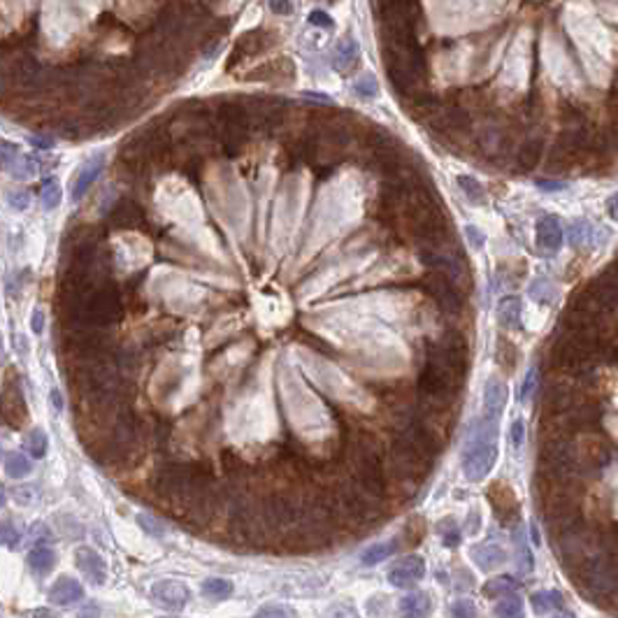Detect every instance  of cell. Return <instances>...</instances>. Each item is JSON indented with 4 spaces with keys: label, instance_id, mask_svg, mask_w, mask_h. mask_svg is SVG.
<instances>
[{
    "label": "cell",
    "instance_id": "cell-1",
    "mask_svg": "<svg viewBox=\"0 0 618 618\" xmlns=\"http://www.w3.org/2000/svg\"><path fill=\"white\" fill-rule=\"evenodd\" d=\"M495 433H498L495 421L476 419L472 423V430H469L463 449V469L469 481L484 479L486 472L491 469L493 461H495L498 456Z\"/></svg>",
    "mask_w": 618,
    "mask_h": 618
},
{
    "label": "cell",
    "instance_id": "cell-2",
    "mask_svg": "<svg viewBox=\"0 0 618 618\" xmlns=\"http://www.w3.org/2000/svg\"><path fill=\"white\" fill-rule=\"evenodd\" d=\"M435 467V458L409 437L407 433H400L391 444V469L400 481L407 484H421Z\"/></svg>",
    "mask_w": 618,
    "mask_h": 618
},
{
    "label": "cell",
    "instance_id": "cell-3",
    "mask_svg": "<svg viewBox=\"0 0 618 618\" xmlns=\"http://www.w3.org/2000/svg\"><path fill=\"white\" fill-rule=\"evenodd\" d=\"M0 421L8 428H21L28 421L26 400L21 396L19 388V374L8 372V379L3 384V396H0Z\"/></svg>",
    "mask_w": 618,
    "mask_h": 618
},
{
    "label": "cell",
    "instance_id": "cell-4",
    "mask_svg": "<svg viewBox=\"0 0 618 618\" xmlns=\"http://www.w3.org/2000/svg\"><path fill=\"white\" fill-rule=\"evenodd\" d=\"M423 286H426V291L430 293L433 300L439 305V309L444 311V314H449V316L463 314V309H465V296L461 293L458 284H453V281L446 274L433 272L426 281H423Z\"/></svg>",
    "mask_w": 618,
    "mask_h": 618
},
{
    "label": "cell",
    "instance_id": "cell-5",
    "mask_svg": "<svg viewBox=\"0 0 618 618\" xmlns=\"http://www.w3.org/2000/svg\"><path fill=\"white\" fill-rule=\"evenodd\" d=\"M486 498H488V502H491L493 514H495V519L500 523H504V526H509V528H514V523H519V516H521L519 500H516L509 484H504V481H493L486 491Z\"/></svg>",
    "mask_w": 618,
    "mask_h": 618
},
{
    "label": "cell",
    "instance_id": "cell-6",
    "mask_svg": "<svg viewBox=\"0 0 618 618\" xmlns=\"http://www.w3.org/2000/svg\"><path fill=\"white\" fill-rule=\"evenodd\" d=\"M276 42H279V35L270 33V31H249V33H244L242 38L235 42L233 54H231V58H228V70H233L240 61H244V58L256 56V54H261V51L270 49V47H274Z\"/></svg>",
    "mask_w": 618,
    "mask_h": 618
},
{
    "label": "cell",
    "instance_id": "cell-7",
    "mask_svg": "<svg viewBox=\"0 0 618 618\" xmlns=\"http://www.w3.org/2000/svg\"><path fill=\"white\" fill-rule=\"evenodd\" d=\"M151 600L166 611H181L191 600V591L177 579H163L151 586Z\"/></svg>",
    "mask_w": 618,
    "mask_h": 618
},
{
    "label": "cell",
    "instance_id": "cell-8",
    "mask_svg": "<svg viewBox=\"0 0 618 618\" xmlns=\"http://www.w3.org/2000/svg\"><path fill=\"white\" fill-rule=\"evenodd\" d=\"M426 576V561L421 556H407L398 561L388 572V581L396 588H411Z\"/></svg>",
    "mask_w": 618,
    "mask_h": 618
},
{
    "label": "cell",
    "instance_id": "cell-9",
    "mask_svg": "<svg viewBox=\"0 0 618 618\" xmlns=\"http://www.w3.org/2000/svg\"><path fill=\"white\" fill-rule=\"evenodd\" d=\"M296 77V66H293L291 58H274V61H268L263 66H258L256 70H251V75H246V81H276V84H286Z\"/></svg>",
    "mask_w": 618,
    "mask_h": 618
},
{
    "label": "cell",
    "instance_id": "cell-10",
    "mask_svg": "<svg viewBox=\"0 0 618 618\" xmlns=\"http://www.w3.org/2000/svg\"><path fill=\"white\" fill-rule=\"evenodd\" d=\"M75 561H77L79 572L84 574L93 586H103L105 581H107V565H105L100 553L88 549V546H81V549L75 551Z\"/></svg>",
    "mask_w": 618,
    "mask_h": 618
},
{
    "label": "cell",
    "instance_id": "cell-11",
    "mask_svg": "<svg viewBox=\"0 0 618 618\" xmlns=\"http://www.w3.org/2000/svg\"><path fill=\"white\" fill-rule=\"evenodd\" d=\"M504 404H507V386L500 376H491L484 388V416L481 419L498 423L504 411Z\"/></svg>",
    "mask_w": 618,
    "mask_h": 618
},
{
    "label": "cell",
    "instance_id": "cell-12",
    "mask_svg": "<svg viewBox=\"0 0 618 618\" xmlns=\"http://www.w3.org/2000/svg\"><path fill=\"white\" fill-rule=\"evenodd\" d=\"M144 221L142 209L138 207V203L133 200H119L110 211H107V223L112 228H138Z\"/></svg>",
    "mask_w": 618,
    "mask_h": 618
},
{
    "label": "cell",
    "instance_id": "cell-13",
    "mask_svg": "<svg viewBox=\"0 0 618 618\" xmlns=\"http://www.w3.org/2000/svg\"><path fill=\"white\" fill-rule=\"evenodd\" d=\"M537 244H539L541 251H549V254L561 249L563 228H561V221H558L556 216L546 214L537 221Z\"/></svg>",
    "mask_w": 618,
    "mask_h": 618
},
{
    "label": "cell",
    "instance_id": "cell-14",
    "mask_svg": "<svg viewBox=\"0 0 618 618\" xmlns=\"http://www.w3.org/2000/svg\"><path fill=\"white\" fill-rule=\"evenodd\" d=\"M84 597V588H81L79 581H75L73 576H61L58 581H54V586L49 588V600L54 604H73L77 600Z\"/></svg>",
    "mask_w": 618,
    "mask_h": 618
},
{
    "label": "cell",
    "instance_id": "cell-15",
    "mask_svg": "<svg viewBox=\"0 0 618 618\" xmlns=\"http://www.w3.org/2000/svg\"><path fill=\"white\" fill-rule=\"evenodd\" d=\"M472 558L481 569H495L507 561V551L498 541H484L472 549Z\"/></svg>",
    "mask_w": 618,
    "mask_h": 618
},
{
    "label": "cell",
    "instance_id": "cell-16",
    "mask_svg": "<svg viewBox=\"0 0 618 618\" xmlns=\"http://www.w3.org/2000/svg\"><path fill=\"white\" fill-rule=\"evenodd\" d=\"M433 609V600L428 597V593H409L400 600L398 611L402 618H426Z\"/></svg>",
    "mask_w": 618,
    "mask_h": 618
},
{
    "label": "cell",
    "instance_id": "cell-17",
    "mask_svg": "<svg viewBox=\"0 0 618 618\" xmlns=\"http://www.w3.org/2000/svg\"><path fill=\"white\" fill-rule=\"evenodd\" d=\"M404 107H407V114L414 116V119L419 121H430L435 114L441 110L437 98L435 96H428V93H416V96H411L407 103H404Z\"/></svg>",
    "mask_w": 618,
    "mask_h": 618
},
{
    "label": "cell",
    "instance_id": "cell-18",
    "mask_svg": "<svg viewBox=\"0 0 618 618\" xmlns=\"http://www.w3.org/2000/svg\"><path fill=\"white\" fill-rule=\"evenodd\" d=\"M358 44L353 38H342L337 42V47H335V54H333V68L339 70V73H349V70L356 68L358 63Z\"/></svg>",
    "mask_w": 618,
    "mask_h": 618
},
{
    "label": "cell",
    "instance_id": "cell-19",
    "mask_svg": "<svg viewBox=\"0 0 618 618\" xmlns=\"http://www.w3.org/2000/svg\"><path fill=\"white\" fill-rule=\"evenodd\" d=\"M103 163H105V156H96L79 170L77 179L73 181V198L75 200H79L81 196H84V193L88 191V186L96 181V177L100 175V170H103Z\"/></svg>",
    "mask_w": 618,
    "mask_h": 618
},
{
    "label": "cell",
    "instance_id": "cell-20",
    "mask_svg": "<svg viewBox=\"0 0 618 618\" xmlns=\"http://www.w3.org/2000/svg\"><path fill=\"white\" fill-rule=\"evenodd\" d=\"M541 154H544V142H541V140H528V142L519 149V154H516V166L521 170H526V172H530V170H535L539 166Z\"/></svg>",
    "mask_w": 618,
    "mask_h": 618
},
{
    "label": "cell",
    "instance_id": "cell-21",
    "mask_svg": "<svg viewBox=\"0 0 618 618\" xmlns=\"http://www.w3.org/2000/svg\"><path fill=\"white\" fill-rule=\"evenodd\" d=\"M495 363L502 368L504 374H511L516 370V363H519V351L511 339L507 337H500L498 346H495Z\"/></svg>",
    "mask_w": 618,
    "mask_h": 618
},
{
    "label": "cell",
    "instance_id": "cell-22",
    "mask_svg": "<svg viewBox=\"0 0 618 618\" xmlns=\"http://www.w3.org/2000/svg\"><path fill=\"white\" fill-rule=\"evenodd\" d=\"M498 319L504 328H519L521 323V300L509 296L500 302L498 307Z\"/></svg>",
    "mask_w": 618,
    "mask_h": 618
},
{
    "label": "cell",
    "instance_id": "cell-23",
    "mask_svg": "<svg viewBox=\"0 0 618 618\" xmlns=\"http://www.w3.org/2000/svg\"><path fill=\"white\" fill-rule=\"evenodd\" d=\"M565 607V597L563 593L558 591H544V593H535L532 595V609L535 614L544 616L553 609H563Z\"/></svg>",
    "mask_w": 618,
    "mask_h": 618
},
{
    "label": "cell",
    "instance_id": "cell-24",
    "mask_svg": "<svg viewBox=\"0 0 618 618\" xmlns=\"http://www.w3.org/2000/svg\"><path fill=\"white\" fill-rule=\"evenodd\" d=\"M28 565H31V572L38 574V576H44L49 574L51 569H54L56 565V553L51 549H35L31 556H28Z\"/></svg>",
    "mask_w": 618,
    "mask_h": 618
},
{
    "label": "cell",
    "instance_id": "cell-25",
    "mask_svg": "<svg viewBox=\"0 0 618 618\" xmlns=\"http://www.w3.org/2000/svg\"><path fill=\"white\" fill-rule=\"evenodd\" d=\"M396 549H398L396 541H381V544L370 546L368 551H363L361 565H365V567H372V565H376V563H384L386 558H391L393 553H396Z\"/></svg>",
    "mask_w": 618,
    "mask_h": 618
},
{
    "label": "cell",
    "instance_id": "cell-26",
    "mask_svg": "<svg viewBox=\"0 0 618 618\" xmlns=\"http://www.w3.org/2000/svg\"><path fill=\"white\" fill-rule=\"evenodd\" d=\"M5 469H8V474L12 476V479H23V476L31 474L33 465L26 458V453L14 451V453H10L8 461H5Z\"/></svg>",
    "mask_w": 618,
    "mask_h": 618
},
{
    "label": "cell",
    "instance_id": "cell-27",
    "mask_svg": "<svg viewBox=\"0 0 618 618\" xmlns=\"http://www.w3.org/2000/svg\"><path fill=\"white\" fill-rule=\"evenodd\" d=\"M200 591H203L205 597H211V600H226L233 595V584L228 579H207L203 581V586H200Z\"/></svg>",
    "mask_w": 618,
    "mask_h": 618
},
{
    "label": "cell",
    "instance_id": "cell-28",
    "mask_svg": "<svg viewBox=\"0 0 618 618\" xmlns=\"http://www.w3.org/2000/svg\"><path fill=\"white\" fill-rule=\"evenodd\" d=\"M516 591V581L511 576H498V579L488 581L484 586V597L493 600V597H504L509 593Z\"/></svg>",
    "mask_w": 618,
    "mask_h": 618
},
{
    "label": "cell",
    "instance_id": "cell-29",
    "mask_svg": "<svg viewBox=\"0 0 618 618\" xmlns=\"http://www.w3.org/2000/svg\"><path fill=\"white\" fill-rule=\"evenodd\" d=\"M498 618H523V602L519 595L509 593V595L502 597V602L495 607Z\"/></svg>",
    "mask_w": 618,
    "mask_h": 618
},
{
    "label": "cell",
    "instance_id": "cell-30",
    "mask_svg": "<svg viewBox=\"0 0 618 618\" xmlns=\"http://www.w3.org/2000/svg\"><path fill=\"white\" fill-rule=\"evenodd\" d=\"M47 446H49V441H47V435L40 430V428L31 430V435L26 437V449L31 451L33 458H44Z\"/></svg>",
    "mask_w": 618,
    "mask_h": 618
},
{
    "label": "cell",
    "instance_id": "cell-31",
    "mask_svg": "<svg viewBox=\"0 0 618 618\" xmlns=\"http://www.w3.org/2000/svg\"><path fill=\"white\" fill-rule=\"evenodd\" d=\"M593 235H595V228H593L591 223L576 221L574 226L569 228V242L574 246H581V244H586V240H593Z\"/></svg>",
    "mask_w": 618,
    "mask_h": 618
},
{
    "label": "cell",
    "instance_id": "cell-32",
    "mask_svg": "<svg viewBox=\"0 0 618 618\" xmlns=\"http://www.w3.org/2000/svg\"><path fill=\"white\" fill-rule=\"evenodd\" d=\"M439 535H441V539H444V544L449 546H458L461 544V530H458V526H456V521L453 519H444V521H439Z\"/></svg>",
    "mask_w": 618,
    "mask_h": 618
},
{
    "label": "cell",
    "instance_id": "cell-33",
    "mask_svg": "<svg viewBox=\"0 0 618 618\" xmlns=\"http://www.w3.org/2000/svg\"><path fill=\"white\" fill-rule=\"evenodd\" d=\"M458 184H461V188L465 191V196L472 200V203H481V200H484V188L479 186V181H476L474 177L461 175V177H458Z\"/></svg>",
    "mask_w": 618,
    "mask_h": 618
},
{
    "label": "cell",
    "instance_id": "cell-34",
    "mask_svg": "<svg viewBox=\"0 0 618 618\" xmlns=\"http://www.w3.org/2000/svg\"><path fill=\"white\" fill-rule=\"evenodd\" d=\"M138 523L146 535H151V537H163V535H166V526H163L158 519H154L151 514H140Z\"/></svg>",
    "mask_w": 618,
    "mask_h": 618
},
{
    "label": "cell",
    "instance_id": "cell-35",
    "mask_svg": "<svg viewBox=\"0 0 618 618\" xmlns=\"http://www.w3.org/2000/svg\"><path fill=\"white\" fill-rule=\"evenodd\" d=\"M0 546H8L12 551L19 546V532L10 521H0Z\"/></svg>",
    "mask_w": 618,
    "mask_h": 618
},
{
    "label": "cell",
    "instance_id": "cell-36",
    "mask_svg": "<svg viewBox=\"0 0 618 618\" xmlns=\"http://www.w3.org/2000/svg\"><path fill=\"white\" fill-rule=\"evenodd\" d=\"M42 203L47 209L56 207L58 203H61V188H58L56 179H49L44 181V188H42Z\"/></svg>",
    "mask_w": 618,
    "mask_h": 618
},
{
    "label": "cell",
    "instance_id": "cell-37",
    "mask_svg": "<svg viewBox=\"0 0 618 618\" xmlns=\"http://www.w3.org/2000/svg\"><path fill=\"white\" fill-rule=\"evenodd\" d=\"M451 616L453 618H476V607L469 600H456L451 604Z\"/></svg>",
    "mask_w": 618,
    "mask_h": 618
},
{
    "label": "cell",
    "instance_id": "cell-38",
    "mask_svg": "<svg viewBox=\"0 0 618 618\" xmlns=\"http://www.w3.org/2000/svg\"><path fill=\"white\" fill-rule=\"evenodd\" d=\"M353 88H356L358 96H365V98L376 96V79L372 77V75H363V77H358Z\"/></svg>",
    "mask_w": 618,
    "mask_h": 618
},
{
    "label": "cell",
    "instance_id": "cell-39",
    "mask_svg": "<svg viewBox=\"0 0 618 618\" xmlns=\"http://www.w3.org/2000/svg\"><path fill=\"white\" fill-rule=\"evenodd\" d=\"M423 535H426V528H423V521L421 519L409 521L407 528H404V539H407L409 544H414V546L423 539Z\"/></svg>",
    "mask_w": 618,
    "mask_h": 618
},
{
    "label": "cell",
    "instance_id": "cell-40",
    "mask_svg": "<svg viewBox=\"0 0 618 618\" xmlns=\"http://www.w3.org/2000/svg\"><path fill=\"white\" fill-rule=\"evenodd\" d=\"M16 156H19V151H16V146L8 142V140L0 138V168L10 166V163L16 161Z\"/></svg>",
    "mask_w": 618,
    "mask_h": 618
},
{
    "label": "cell",
    "instance_id": "cell-41",
    "mask_svg": "<svg viewBox=\"0 0 618 618\" xmlns=\"http://www.w3.org/2000/svg\"><path fill=\"white\" fill-rule=\"evenodd\" d=\"M530 293H532L537 300H541V302H549V300L553 298V288H551L549 281H544V279L535 281V284L530 286Z\"/></svg>",
    "mask_w": 618,
    "mask_h": 618
},
{
    "label": "cell",
    "instance_id": "cell-42",
    "mask_svg": "<svg viewBox=\"0 0 618 618\" xmlns=\"http://www.w3.org/2000/svg\"><path fill=\"white\" fill-rule=\"evenodd\" d=\"M291 616H293L291 611L284 607H263L254 614V618H291Z\"/></svg>",
    "mask_w": 618,
    "mask_h": 618
},
{
    "label": "cell",
    "instance_id": "cell-43",
    "mask_svg": "<svg viewBox=\"0 0 618 618\" xmlns=\"http://www.w3.org/2000/svg\"><path fill=\"white\" fill-rule=\"evenodd\" d=\"M35 498V486L26 484V486H19L14 488V500L19 504H31V500Z\"/></svg>",
    "mask_w": 618,
    "mask_h": 618
},
{
    "label": "cell",
    "instance_id": "cell-44",
    "mask_svg": "<svg viewBox=\"0 0 618 618\" xmlns=\"http://www.w3.org/2000/svg\"><path fill=\"white\" fill-rule=\"evenodd\" d=\"M535 384H537V372H535V370H530L528 376H526V381H523V388H521V396H523V400H530V398H532V393H535Z\"/></svg>",
    "mask_w": 618,
    "mask_h": 618
},
{
    "label": "cell",
    "instance_id": "cell-45",
    "mask_svg": "<svg viewBox=\"0 0 618 618\" xmlns=\"http://www.w3.org/2000/svg\"><path fill=\"white\" fill-rule=\"evenodd\" d=\"M309 23H311V26H321V28H333V19L326 14V12H321V10L311 12V14H309Z\"/></svg>",
    "mask_w": 618,
    "mask_h": 618
},
{
    "label": "cell",
    "instance_id": "cell-46",
    "mask_svg": "<svg viewBox=\"0 0 618 618\" xmlns=\"http://www.w3.org/2000/svg\"><path fill=\"white\" fill-rule=\"evenodd\" d=\"M270 10H272L274 14L286 16V14H291L293 12V3L291 0H270Z\"/></svg>",
    "mask_w": 618,
    "mask_h": 618
},
{
    "label": "cell",
    "instance_id": "cell-47",
    "mask_svg": "<svg viewBox=\"0 0 618 618\" xmlns=\"http://www.w3.org/2000/svg\"><path fill=\"white\" fill-rule=\"evenodd\" d=\"M511 435V444L516 446V449H519V446L523 444V421L521 419H516L514 423H511V430H509Z\"/></svg>",
    "mask_w": 618,
    "mask_h": 618
},
{
    "label": "cell",
    "instance_id": "cell-48",
    "mask_svg": "<svg viewBox=\"0 0 618 618\" xmlns=\"http://www.w3.org/2000/svg\"><path fill=\"white\" fill-rule=\"evenodd\" d=\"M10 203H12V207H16V209H23L28 205V193H12L10 196Z\"/></svg>",
    "mask_w": 618,
    "mask_h": 618
},
{
    "label": "cell",
    "instance_id": "cell-49",
    "mask_svg": "<svg viewBox=\"0 0 618 618\" xmlns=\"http://www.w3.org/2000/svg\"><path fill=\"white\" fill-rule=\"evenodd\" d=\"M31 328L35 333H42V328H44V316H42V311H35L33 314V319H31Z\"/></svg>",
    "mask_w": 618,
    "mask_h": 618
},
{
    "label": "cell",
    "instance_id": "cell-50",
    "mask_svg": "<svg viewBox=\"0 0 618 618\" xmlns=\"http://www.w3.org/2000/svg\"><path fill=\"white\" fill-rule=\"evenodd\" d=\"M467 237H472V244L476 246V249H479L481 242H484V237H481V233L476 231V228H472V226L467 228Z\"/></svg>",
    "mask_w": 618,
    "mask_h": 618
},
{
    "label": "cell",
    "instance_id": "cell-51",
    "mask_svg": "<svg viewBox=\"0 0 618 618\" xmlns=\"http://www.w3.org/2000/svg\"><path fill=\"white\" fill-rule=\"evenodd\" d=\"M98 616H100V609L96 607V604H91V607L79 611V618H98Z\"/></svg>",
    "mask_w": 618,
    "mask_h": 618
},
{
    "label": "cell",
    "instance_id": "cell-52",
    "mask_svg": "<svg viewBox=\"0 0 618 618\" xmlns=\"http://www.w3.org/2000/svg\"><path fill=\"white\" fill-rule=\"evenodd\" d=\"M609 214H611V219L618 221V193L614 198H609Z\"/></svg>",
    "mask_w": 618,
    "mask_h": 618
},
{
    "label": "cell",
    "instance_id": "cell-53",
    "mask_svg": "<svg viewBox=\"0 0 618 618\" xmlns=\"http://www.w3.org/2000/svg\"><path fill=\"white\" fill-rule=\"evenodd\" d=\"M31 618H56V614L54 611H49V609H35L31 614Z\"/></svg>",
    "mask_w": 618,
    "mask_h": 618
},
{
    "label": "cell",
    "instance_id": "cell-54",
    "mask_svg": "<svg viewBox=\"0 0 618 618\" xmlns=\"http://www.w3.org/2000/svg\"><path fill=\"white\" fill-rule=\"evenodd\" d=\"M51 404L56 407V411L63 409V398H61V393L58 391H51Z\"/></svg>",
    "mask_w": 618,
    "mask_h": 618
},
{
    "label": "cell",
    "instance_id": "cell-55",
    "mask_svg": "<svg viewBox=\"0 0 618 618\" xmlns=\"http://www.w3.org/2000/svg\"><path fill=\"white\" fill-rule=\"evenodd\" d=\"M539 188H546V191H556V188H565V184H553V181H539Z\"/></svg>",
    "mask_w": 618,
    "mask_h": 618
},
{
    "label": "cell",
    "instance_id": "cell-56",
    "mask_svg": "<svg viewBox=\"0 0 618 618\" xmlns=\"http://www.w3.org/2000/svg\"><path fill=\"white\" fill-rule=\"evenodd\" d=\"M5 502H8V491H5V486L0 484V509L5 507Z\"/></svg>",
    "mask_w": 618,
    "mask_h": 618
},
{
    "label": "cell",
    "instance_id": "cell-57",
    "mask_svg": "<svg viewBox=\"0 0 618 618\" xmlns=\"http://www.w3.org/2000/svg\"><path fill=\"white\" fill-rule=\"evenodd\" d=\"M553 618H574V614H556Z\"/></svg>",
    "mask_w": 618,
    "mask_h": 618
},
{
    "label": "cell",
    "instance_id": "cell-58",
    "mask_svg": "<svg viewBox=\"0 0 618 618\" xmlns=\"http://www.w3.org/2000/svg\"><path fill=\"white\" fill-rule=\"evenodd\" d=\"M3 358H5V353H3V344H0V363H3Z\"/></svg>",
    "mask_w": 618,
    "mask_h": 618
},
{
    "label": "cell",
    "instance_id": "cell-59",
    "mask_svg": "<svg viewBox=\"0 0 618 618\" xmlns=\"http://www.w3.org/2000/svg\"><path fill=\"white\" fill-rule=\"evenodd\" d=\"M0 456H3V446H0Z\"/></svg>",
    "mask_w": 618,
    "mask_h": 618
},
{
    "label": "cell",
    "instance_id": "cell-60",
    "mask_svg": "<svg viewBox=\"0 0 618 618\" xmlns=\"http://www.w3.org/2000/svg\"><path fill=\"white\" fill-rule=\"evenodd\" d=\"M328 3H333V0H328Z\"/></svg>",
    "mask_w": 618,
    "mask_h": 618
},
{
    "label": "cell",
    "instance_id": "cell-61",
    "mask_svg": "<svg viewBox=\"0 0 618 618\" xmlns=\"http://www.w3.org/2000/svg\"><path fill=\"white\" fill-rule=\"evenodd\" d=\"M616 258H618V256H616ZM616 263H618V261H616Z\"/></svg>",
    "mask_w": 618,
    "mask_h": 618
}]
</instances>
